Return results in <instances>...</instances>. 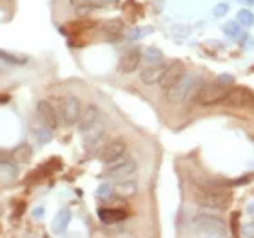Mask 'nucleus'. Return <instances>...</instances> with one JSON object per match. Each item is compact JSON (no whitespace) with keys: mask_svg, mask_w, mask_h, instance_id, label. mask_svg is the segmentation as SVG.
<instances>
[{"mask_svg":"<svg viewBox=\"0 0 254 238\" xmlns=\"http://www.w3.org/2000/svg\"><path fill=\"white\" fill-rule=\"evenodd\" d=\"M102 31L109 35V37H118L124 31V22L120 18H111V20L102 24Z\"/></svg>","mask_w":254,"mask_h":238,"instance_id":"19","label":"nucleus"},{"mask_svg":"<svg viewBox=\"0 0 254 238\" xmlns=\"http://www.w3.org/2000/svg\"><path fill=\"white\" fill-rule=\"evenodd\" d=\"M18 175V169L9 162H0V182H11Z\"/></svg>","mask_w":254,"mask_h":238,"instance_id":"20","label":"nucleus"},{"mask_svg":"<svg viewBox=\"0 0 254 238\" xmlns=\"http://www.w3.org/2000/svg\"><path fill=\"white\" fill-rule=\"evenodd\" d=\"M229 9H231V7H229L227 2H218V4L212 7L211 13H212V16H214V18H222V16L227 15Z\"/></svg>","mask_w":254,"mask_h":238,"instance_id":"27","label":"nucleus"},{"mask_svg":"<svg viewBox=\"0 0 254 238\" xmlns=\"http://www.w3.org/2000/svg\"><path fill=\"white\" fill-rule=\"evenodd\" d=\"M0 60L5 64H9V66H22V64L27 62L26 57H16V55L7 53V51H0Z\"/></svg>","mask_w":254,"mask_h":238,"instance_id":"25","label":"nucleus"},{"mask_svg":"<svg viewBox=\"0 0 254 238\" xmlns=\"http://www.w3.org/2000/svg\"><path fill=\"white\" fill-rule=\"evenodd\" d=\"M192 87H194V77L190 73H184L175 84L171 85L169 89L165 91V96L173 104H180V102L187 100V96L190 95Z\"/></svg>","mask_w":254,"mask_h":238,"instance_id":"4","label":"nucleus"},{"mask_svg":"<svg viewBox=\"0 0 254 238\" xmlns=\"http://www.w3.org/2000/svg\"><path fill=\"white\" fill-rule=\"evenodd\" d=\"M138 184L134 180H118V184L115 185V195H118L120 198H131V196L136 195Z\"/></svg>","mask_w":254,"mask_h":238,"instance_id":"16","label":"nucleus"},{"mask_svg":"<svg viewBox=\"0 0 254 238\" xmlns=\"http://www.w3.org/2000/svg\"><path fill=\"white\" fill-rule=\"evenodd\" d=\"M242 27L244 26L238 20H229L225 24H222V31L225 35H229V37H238L240 33H242Z\"/></svg>","mask_w":254,"mask_h":238,"instance_id":"23","label":"nucleus"},{"mask_svg":"<svg viewBox=\"0 0 254 238\" xmlns=\"http://www.w3.org/2000/svg\"><path fill=\"white\" fill-rule=\"evenodd\" d=\"M31 155H33L31 146H29V144H20L18 148L13 149L11 157H13L15 162H18V164H27V162L31 160Z\"/></svg>","mask_w":254,"mask_h":238,"instance_id":"18","label":"nucleus"},{"mask_svg":"<svg viewBox=\"0 0 254 238\" xmlns=\"http://www.w3.org/2000/svg\"><path fill=\"white\" fill-rule=\"evenodd\" d=\"M247 211H249L251 215H253V211H254V204H249V207H247Z\"/></svg>","mask_w":254,"mask_h":238,"instance_id":"33","label":"nucleus"},{"mask_svg":"<svg viewBox=\"0 0 254 238\" xmlns=\"http://www.w3.org/2000/svg\"><path fill=\"white\" fill-rule=\"evenodd\" d=\"M184 73H186V71H184V64H182L180 60H175L171 66H167V71H165V75L162 77V80H160V87H162V91L169 89L171 85L175 84L176 80L180 79Z\"/></svg>","mask_w":254,"mask_h":238,"instance_id":"11","label":"nucleus"},{"mask_svg":"<svg viewBox=\"0 0 254 238\" xmlns=\"http://www.w3.org/2000/svg\"><path fill=\"white\" fill-rule=\"evenodd\" d=\"M143 60H145L147 64H162L164 62V53H162L158 48L151 46V48L145 49V53H143Z\"/></svg>","mask_w":254,"mask_h":238,"instance_id":"22","label":"nucleus"},{"mask_svg":"<svg viewBox=\"0 0 254 238\" xmlns=\"http://www.w3.org/2000/svg\"><path fill=\"white\" fill-rule=\"evenodd\" d=\"M37 113H38V118L42 120L44 126H48L49 129H57V127H59V117H57V111H55L53 106H51L48 100L38 102Z\"/></svg>","mask_w":254,"mask_h":238,"instance_id":"10","label":"nucleus"},{"mask_svg":"<svg viewBox=\"0 0 254 238\" xmlns=\"http://www.w3.org/2000/svg\"><path fill=\"white\" fill-rule=\"evenodd\" d=\"M74 5L80 4H87L91 5L93 9H98V7H111V5H117L118 0H71Z\"/></svg>","mask_w":254,"mask_h":238,"instance_id":"21","label":"nucleus"},{"mask_svg":"<svg viewBox=\"0 0 254 238\" xmlns=\"http://www.w3.org/2000/svg\"><path fill=\"white\" fill-rule=\"evenodd\" d=\"M69 222H71V211H69V209H62V211L57 213V217H55V220H53V231L57 235L65 233Z\"/></svg>","mask_w":254,"mask_h":238,"instance_id":"17","label":"nucleus"},{"mask_svg":"<svg viewBox=\"0 0 254 238\" xmlns=\"http://www.w3.org/2000/svg\"><path fill=\"white\" fill-rule=\"evenodd\" d=\"M98 120H100V109H98V106H96V104H87V106L82 109L80 118H78L80 133L85 131V129H89V127Z\"/></svg>","mask_w":254,"mask_h":238,"instance_id":"12","label":"nucleus"},{"mask_svg":"<svg viewBox=\"0 0 254 238\" xmlns=\"http://www.w3.org/2000/svg\"><path fill=\"white\" fill-rule=\"evenodd\" d=\"M236 20L244 27H251V26H254V13L251 9H240L238 13H236Z\"/></svg>","mask_w":254,"mask_h":238,"instance_id":"24","label":"nucleus"},{"mask_svg":"<svg viewBox=\"0 0 254 238\" xmlns=\"http://www.w3.org/2000/svg\"><path fill=\"white\" fill-rule=\"evenodd\" d=\"M153 31H154L153 27H134V29L129 31L127 38H129V40H138V38H143L145 35H151Z\"/></svg>","mask_w":254,"mask_h":238,"instance_id":"26","label":"nucleus"},{"mask_svg":"<svg viewBox=\"0 0 254 238\" xmlns=\"http://www.w3.org/2000/svg\"><path fill=\"white\" fill-rule=\"evenodd\" d=\"M216 84L223 85V87H231V85L234 84V77H233V75H229V73H222V75H218Z\"/></svg>","mask_w":254,"mask_h":238,"instance_id":"29","label":"nucleus"},{"mask_svg":"<svg viewBox=\"0 0 254 238\" xmlns=\"http://www.w3.org/2000/svg\"><path fill=\"white\" fill-rule=\"evenodd\" d=\"M143 60V53L140 49H129L120 57L118 62V71L122 75H131L140 68V62Z\"/></svg>","mask_w":254,"mask_h":238,"instance_id":"7","label":"nucleus"},{"mask_svg":"<svg viewBox=\"0 0 254 238\" xmlns=\"http://www.w3.org/2000/svg\"><path fill=\"white\" fill-rule=\"evenodd\" d=\"M194 202L207 209H227L233 202V195L222 189H203L194 193Z\"/></svg>","mask_w":254,"mask_h":238,"instance_id":"1","label":"nucleus"},{"mask_svg":"<svg viewBox=\"0 0 254 238\" xmlns=\"http://www.w3.org/2000/svg\"><path fill=\"white\" fill-rule=\"evenodd\" d=\"M60 111H62L64 124H67V126H74V124H78L80 113H82L80 98L78 96H74V95H67L62 100V107H60Z\"/></svg>","mask_w":254,"mask_h":238,"instance_id":"6","label":"nucleus"},{"mask_svg":"<svg viewBox=\"0 0 254 238\" xmlns=\"http://www.w3.org/2000/svg\"><path fill=\"white\" fill-rule=\"evenodd\" d=\"M113 195H115V187L111 184H100L96 189V196H100V198H109Z\"/></svg>","mask_w":254,"mask_h":238,"instance_id":"28","label":"nucleus"},{"mask_svg":"<svg viewBox=\"0 0 254 238\" xmlns=\"http://www.w3.org/2000/svg\"><path fill=\"white\" fill-rule=\"evenodd\" d=\"M192 226H194L201 235L207 237H225L227 235V224L222 218L214 217V215H207L200 213L192 218Z\"/></svg>","mask_w":254,"mask_h":238,"instance_id":"2","label":"nucleus"},{"mask_svg":"<svg viewBox=\"0 0 254 238\" xmlns=\"http://www.w3.org/2000/svg\"><path fill=\"white\" fill-rule=\"evenodd\" d=\"M238 2L244 5H254V0H238Z\"/></svg>","mask_w":254,"mask_h":238,"instance_id":"30","label":"nucleus"},{"mask_svg":"<svg viewBox=\"0 0 254 238\" xmlns=\"http://www.w3.org/2000/svg\"><path fill=\"white\" fill-rule=\"evenodd\" d=\"M98 218L104 224H117L127 218V213L122 209H111V207H100L98 209Z\"/></svg>","mask_w":254,"mask_h":238,"instance_id":"14","label":"nucleus"},{"mask_svg":"<svg viewBox=\"0 0 254 238\" xmlns=\"http://www.w3.org/2000/svg\"><path fill=\"white\" fill-rule=\"evenodd\" d=\"M104 133H106V124H104V120L100 118V120L95 122L89 129L82 131V137H84V140L87 144H95V142H98L102 137H104Z\"/></svg>","mask_w":254,"mask_h":238,"instance_id":"15","label":"nucleus"},{"mask_svg":"<svg viewBox=\"0 0 254 238\" xmlns=\"http://www.w3.org/2000/svg\"><path fill=\"white\" fill-rule=\"evenodd\" d=\"M229 91L220 84H200L198 91L194 93V102L200 106H214L220 102H225Z\"/></svg>","mask_w":254,"mask_h":238,"instance_id":"3","label":"nucleus"},{"mask_svg":"<svg viewBox=\"0 0 254 238\" xmlns=\"http://www.w3.org/2000/svg\"><path fill=\"white\" fill-rule=\"evenodd\" d=\"M126 151H127L126 140H124V138H115V140H111L109 144H106V148L102 149V160H104L106 164H113V162H117L118 159L126 157Z\"/></svg>","mask_w":254,"mask_h":238,"instance_id":"8","label":"nucleus"},{"mask_svg":"<svg viewBox=\"0 0 254 238\" xmlns=\"http://www.w3.org/2000/svg\"><path fill=\"white\" fill-rule=\"evenodd\" d=\"M165 71H167L165 64H147V68H143L142 73H140V80L145 85L160 84V80L165 75Z\"/></svg>","mask_w":254,"mask_h":238,"instance_id":"9","label":"nucleus"},{"mask_svg":"<svg viewBox=\"0 0 254 238\" xmlns=\"http://www.w3.org/2000/svg\"><path fill=\"white\" fill-rule=\"evenodd\" d=\"M42 217V209H37V211H35V218H40Z\"/></svg>","mask_w":254,"mask_h":238,"instance_id":"32","label":"nucleus"},{"mask_svg":"<svg viewBox=\"0 0 254 238\" xmlns=\"http://www.w3.org/2000/svg\"><path fill=\"white\" fill-rule=\"evenodd\" d=\"M253 100H254V95L251 93L249 89H245V87H234V89L229 91L227 98H225V102H227V104H231V106H236V107L249 106Z\"/></svg>","mask_w":254,"mask_h":238,"instance_id":"13","label":"nucleus"},{"mask_svg":"<svg viewBox=\"0 0 254 238\" xmlns=\"http://www.w3.org/2000/svg\"><path fill=\"white\" fill-rule=\"evenodd\" d=\"M109 171H107V176L109 178H115V180H126V178H131L134 173H136L138 165L134 160L127 159V157H122V159H118L117 162H113L109 164Z\"/></svg>","mask_w":254,"mask_h":238,"instance_id":"5","label":"nucleus"},{"mask_svg":"<svg viewBox=\"0 0 254 238\" xmlns=\"http://www.w3.org/2000/svg\"><path fill=\"white\" fill-rule=\"evenodd\" d=\"M5 102H9V96H7V95H0V104H5Z\"/></svg>","mask_w":254,"mask_h":238,"instance_id":"31","label":"nucleus"}]
</instances>
